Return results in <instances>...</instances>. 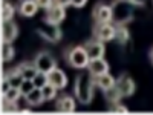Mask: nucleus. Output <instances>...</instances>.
Returning <instances> with one entry per match:
<instances>
[{
    "label": "nucleus",
    "mask_w": 153,
    "mask_h": 115,
    "mask_svg": "<svg viewBox=\"0 0 153 115\" xmlns=\"http://www.w3.org/2000/svg\"><path fill=\"white\" fill-rule=\"evenodd\" d=\"M34 65L35 68L40 71V72H46L49 74L51 71H54L57 68V61L55 58L51 55L49 52H40V54H37V57L34 58Z\"/></svg>",
    "instance_id": "obj_5"
},
{
    "label": "nucleus",
    "mask_w": 153,
    "mask_h": 115,
    "mask_svg": "<svg viewBox=\"0 0 153 115\" xmlns=\"http://www.w3.org/2000/svg\"><path fill=\"white\" fill-rule=\"evenodd\" d=\"M49 83H52L54 86H57L58 89H63V87H66L68 84V77L66 74L63 72L61 69H54V71H51L49 74Z\"/></svg>",
    "instance_id": "obj_13"
},
{
    "label": "nucleus",
    "mask_w": 153,
    "mask_h": 115,
    "mask_svg": "<svg viewBox=\"0 0 153 115\" xmlns=\"http://www.w3.org/2000/svg\"><path fill=\"white\" fill-rule=\"evenodd\" d=\"M57 109L60 112H66V114H72L75 111V101L72 97L69 95H65V97H61L58 98L57 101Z\"/></svg>",
    "instance_id": "obj_14"
},
{
    "label": "nucleus",
    "mask_w": 153,
    "mask_h": 115,
    "mask_svg": "<svg viewBox=\"0 0 153 115\" xmlns=\"http://www.w3.org/2000/svg\"><path fill=\"white\" fill-rule=\"evenodd\" d=\"M150 60H152V63H153V48H152V51H150Z\"/></svg>",
    "instance_id": "obj_35"
},
{
    "label": "nucleus",
    "mask_w": 153,
    "mask_h": 115,
    "mask_svg": "<svg viewBox=\"0 0 153 115\" xmlns=\"http://www.w3.org/2000/svg\"><path fill=\"white\" fill-rule=\"evenodd\" d=\"M94 37L100 42H110L115 38V26L109 23H97L94 26Z\"/></svg>",
    "instance_id": "obj_6"
},
{
    "label": "nucleus",
    "mask_w": 153,
    "mask_h": 115,
    "mask_svg": "<svg viewBox=\"0 0 153 115\" xmlns=\"http://www.w3.org/2000/svg\"><path fill=\"white\" fill-rule=\"evenodd\" d=\"M136 3L133 0H117L112 5V20L117 23V26L129 23L133 19V6Z\"/></svg>",
    "instance_id": "obj_2"
},
{
    "label": "nucleus",
    "mask_w": 153,
    "mask_h": 115,
    "mask_svg": "<svg viewBox=\"0 0 153 115\" xmlns=\"http://www.w3.org/2000/svg\"><path fill=\"white\" fill-rule=\"evenodd\" d=\"M34 84H35V87H38V89H42L43 86H46L48 83H49V75L46 74V72H40L38 71L37 72V75L34 77Z\"/></svg>",
    "instance_id": "obj_23"
},
{
    "label": "nucleus",
    "mask_w": 153,
    "mask_h": 115,
    "mask_svg": "<svg viewBox=\"0 0 153 115\" xmlns=\"http://www.w3.org/2000/svg\"><path fill=\"white\" fill-rule=\"evenodd\" d=\"M57 86H54L52 83H48L46 86L42 87V92H43V97L45 100H54L57 97Z\"/></svg>",
    "instance_id": "obj_22"
},
{
    "label": "nucleus",
    "mask_w": 153,
    "mask_h": 115,
    "mask_svg": "<svg viewBox=\"0 0 153 115\" xmlns=\"http://www.w3.org/2000/svg\"><path fill=\"white\" fill-rule=\"evenodd\" d=\"M35 3L38 5V8H43V9H49L51 6L54 5V0H35Z\"/></svg>",
    "instance_id": "obj_30"
},
{
    "label": "nucleus",
    "mask_w": 153,
    "mask_h": 115,
    "mask_svg": "<svg viewBox=\"0 0 153 115\" xmlns=\"http://www.w3.org/2000/svg\"><path fill=\"white\" fill-rule=\"evenodd\" d=\"M66 57H68L69 65L72 68H75V69H84V68H87L89 61H91L84 46H75V48L69 49V52L66 54Z\"/></svg>",
    "instance_id": "obj_3"
},
{
    "label": "nucleus",
    "mask_w": 153,
    "mask_h": 115,
    "mask_svg": "<svg viewBox=\"0 0 153 115\" xmlns=\"http://www.w3.org/2000/svg\"><path fill=\"white\" fill-rule=\"evenodd\" d=\"M115 86H117V89L121 92L123 97H130L135 92V81L132 80L129 74H121L115 81Z\"/></svg>",
    "instance_id": "obj_7"
},
{
    "label": "nucleus",
    "mask_w": 153,
    "mask_h": 115,
    "mask_svg": "<svg viewBox=\"0 0 153 115\" xmlns=\"http://www.w3.org/2000/svg\"><path fill=\"white\" fill-rule=\"evenodd\" d=\"M19 35V26L14 22H3L2 25V42L5 43H12Z\"/></svg>",
    "instance_id": "obj_11"
},
{
    "label": "nucleus",
    "mask_w": 153,
    "mask_h": 115,
    "mask_svg": "<svg viewBox=\"0 0 153 115\" xmlns=\"http://www.w3.org/2000/svg\"><path fill=\"white\" fill-rule=\"evenodd\" d=\"M113 112H117V114H127L129 111H127V108H126V106H123V105H118V103H115Z\"/></svg>",
    "instance_id": "obj_31"
},
{
    "label": "nucleus",
    "mask_w": 153,
    "mask_h": 115,
    "mask_svg": "<svg viewBox=\"0 0 153 115\" xmlns=\"http://www.w3.org/2000/svg\"><path fill=\"white\" fill-rule=\"evenodd\" d=\"M43 100H45L43 92H42V89H38V87H35L32 92H29L26 95V101L31 106H40L43 103Z\"/></svg>",
    "instance_id": "obj_19"
},
{
    "label": "nucleus",
    "mask_w": 153,
    "mask_h": 115,
    "mask_svg": "<svg viewBox=\"0 0 153 115\" xmlns=\"http://www.w3.org/2000/svg\"><path fill=\"white\" fill-rule=\"evenodd\" d=\"M54 3H57L63 8H68V6H71V0H54Z\"/></svg>",
    "instance_id": "obj_33"
},
{
    "label": "nucleus",
    "mask_w": 153,
    "mask_h": 115,
    "mask_svg": "<svg viewBox=\"0 0 153 115\" xmlns=\"http://www.w3.org/2000/svg\"><path fill=\"white\" fill-rule=\"evenodd\" d=\"M104 94H106V98H107L109 101H112V103H118L120 98H123V95H121V92L117 89V86H113L112 89L106 91Z\"/></svg>",
    "instance_id": "obj_25"
},
{
    "label": "nucleus",
    "mask_w": 153,
    "mask_h": 115,
    "mask_svg": "<svg viewBox=\"0 0 153 115\" xmlns=\"http://www.w3.org/2000/svg\"><path fill=\"white\" fill-rule=\"evenodd\" d=\"M94 19L97 23H109L112 20V6L100 2L94 8Z\"/></svg>",
    "instance_id": "obj_8"
},
{
    "label": "nucleus",
    "mask_w": 153,
    "mask_h": 115,
    "mask_svg": "<svg viewBox=\"0 0 153 115\" xmlns=\"http://www.w3.org/2000/svg\"><path fill=\"white\" fill-rule=\"evenodd\" d=\"M11 87H12V86H11V83H9V80H8V77L3 75V77H2V97L9 91Z\"/></svg>",
    "instance_id": "obj_29"
},
{
    "label": "nucleus",
    "mask_w": 153,
    "mask_h": 115,
    "mask_svg": "<svg viewBox=\"0 0 153 115\" xmlns=\"http://www.w3.org/2000/svg\"><path fill=\"white\" fill-rule=\"evenodd\" d=\"M115 81H117V80H115L112 75H109V74H103V75H100V77H95V84L100 86L103 92L112 89L115 86Z\"/></svg>",
    "instance_id": "obj_15"
},
{
    "label": "nucleus",
    "mask_w": 153,
    "mask_h": 115,
    "mask_svg": "<svg viewBox=\"0 0 153 115\" xmlns=\"http://www.w3.org/2000/svg\"><path fill=\"white\" fill-rule=\"evenodd\" d=\"M37 32L40 34L45 40H48L51 43H57V42H60V38H61V29L58 28V25L49 23V22H45L43 26L37 28Z\"/></svg>",
    "instance_id": "obj_4"
},
{
    "label": "nucleus",
    "mask_w": 153,
    "mask_h": 115,
    "mask_svg": "<svg viewBox=\"0 0 153 115\" xmlns=\"http://www.w3.org/2000/svg\"><path fill=\"white\" fill-rule=\"evenodd\" d=\"M19 69H20L22 75H23L26 80H34V77H35L37 72H38V69L35 68L34 63H28V61H26V63H20Z\"/></svg>",
    "instance_id": "obj_18"
},
{
    "label": "nucleus",
    "mask_w": 153,
    "mask_h": 115,
    "mask_svg": "<svg viewBox=\"0 0 153 115\" xmlns=\"http://www.w3.org/2000/svg\"><path fill=\"white\" fill-rule=\"evenodd\" d=\"M84 49L89 55V58H103L104 55V43L100 40H89L84 43Z\"/></svg>",
    "instance_id": "obj_9"
},
{
    "label": "nucleus",
    "mask_w": 153,
    "mask_h": 115,
    "mask_svg": "<svg viewBox=\"0 0 153 115\" xmlns=\"http://www.w3.org/2000/svg\"><path fill=\"white\" fill-rule=\"evenodd\" d=\"M87 3V0H71V6L74 8H83Z\"/></svg>",
    "instance_id": "obj_32"
},
{
    "label": "nucleus",
    "mask_w": 153,
    "mask_h": 115,
    "mask_svg": "<svg viewBox=\"0 0 153 115\" xmlns=\"http://www.w3.org/2000/svg\"><path fill=\"white\" fill-rule=\"evenodd\" d=\"M38 5L35 3V0H23L20 3V14L25 17H32L37 12Z\"/></svg>",
    "instance_id": "obj_16"
},
{
    "label": "nucleus",
    "mask_w": 153,
    "mask_h": 115,
    "mask_svg": "<svg viewBox=\"0 0 153 115\" xmlns=\"http://www.w3.org/2000/svg\"><path fill=\"white\" fill-rule=\"evenodd\" d=\"M95 77L91 72H81L75 80V95L81 105H89L94 98Z\"/></svg>",
    "instance_id": "obj_1"
},
{
    "label": "nucleus",
    "mask_w": 153,
    "mask_h": 115,
    "mask_svg": "<svg viewBox=\"0 0 153 115\" xmlns=\"http://www.w3.org/2000/svg\"><path fill=\"white\" fill-rule=\"evenodd\" d=\"M12 16H14V6H12L11 3H8V2H5L2 5V20L9 22L12 19Z\"/></svg>",
    "instance_id": "obj_24"
},
{
    "label": "nucleus",
    "mask_w": 153,
    "mask_h": 115,
    "mask_svg": "<svg viewBox=\"0 0 153 115\" xmlns=\"http://www.w3.org/2000/svg\"><path fill=\"white\" fill-rule=\"evenodd\" d=\"M48 12H46V19H45V22H49V23H54V25H58L60 22H63L65 20V17H66V8H63V6H60V5H57V3H54L52 6H51L49 9H46Z\"/></svg>",
    "instance_id": "obj_10"
},
{
    "label": "nucleus",
    "mask_w": 153,
    "mask_h": 115,
    "mask_svg": "<svg viewBox=\"0 0 153 115\" xmlns=\"http://www.w3.org/2000/svg\"><path fill=\"white\" fill-rule=\"evenodd\" d=\"M115 38H117L121 45L127 43V42H129V38H130L129 29H127L124 25H121V26H117V28H115Z\"/></svg>",
    "instance_id": "obj_20"
},
{
    "label": "nucleus",
    "mask_w": 153,
    "mask_h": 115,
    "mask_svg": "<svg viewBox=\"0 0 153 115\" xmlns=\"http://www.w3.org/2000/svg\"><path fill=\"white\" fill-rule=\"evenodd\" d=\"M31 112H32V111H29V109H22V111H20V114H31Z\"/></svg>",
    "instance_id": "obj_34"
},
{
    "label": "nucleus",
    "mask_w": 153,
    "mask_h": 115,
    "mask_svg": "<svg viewBox=\"0 0 153 115\" xmlns=\"http://www.w3.org/2000/svg\"><path fill=\"white\" fill-rule=\"evenodd\" d=\"M2 108H3V112H20L16 101H11L6 98H3V101H2Z\"/></svg>",
    "instance_id": "obj_27"
},
{
    "label": "nucleus",
    "mask_w": 153,
    "mask_h": 115,
    "mask_svg": "<svg viewBox=\"0 0 153 115\" xmlns=\"http://www.w3.org/2000/svg\"><path fill=\"white\" fill-rule=\"evenodd\" d=\"M87 71L94 77H100V75L109 72V65H107V61H104V58H94L89 61Z\"/></svg>",
    "instance_id": "obj_12"
},
{
    "label": "nucleus",
    "mask_w": 153,
    "mask_h": 115,
    "mask_svg": "<svg viewBox=\"0 0 153 115\" xmlns=\"http://www.w3.org/2000/svg\"><path fill=\"white\" fill-rule=\"evenodd\" d=\"M6 77H8V80H9V83H11L12 87H20L22 83H23V80H25V77L22 75L19 66L14 68V69H11V71H8L6 72Z\"/></svg>",
    "instance_id": "obj_17"
},
{
    "label": "nucleus",
    "mask_w": 153,
    "mask_h": 115,
    "mask_svg": "<svg viewBox=\"0 0 153 115\" xmlns=\"http://www.w3.org/2000/svg\"><path fill=\"white\" fill-rule=\"evenodd\" d=\"M14 58V48L11 46V43L2 42V61H11Z\"/></svg>",
    "instance_id": "obj_21"
},
{
    "label": "nucleus",
    "mask_w": 153,
    "mask_h": 115,
    "mask_svg": "<svg viewBox=\"0 0 153 115\" xmlns=\"http://www.w3.org/2000/svg\"><path fill=\"white\" fill-rule=\"evenodd\" d=\"M22 95V91H20V87H11L9 91L3 95V98L6 100H11V101H17Z\"/></svg>",
    "instance_id": "obj_28"
},
{
    "label": "nucleus",
    "mask_w": 153,
    "mask_h": 115,
    "mask_svg": "<svg viewBox=\"0 0 153 115\" xmlns=\"http://www.w3.org/2000/svg\"><path fill=\"white\" fill-rule=\"evenodd\" d=\"M34 89H35V84H34V81H32V80H26V78L23 80V83H22V86H20L22 95H25V97H26L29 92H32Z\"/></svg>",
    "instance_id": "obj_26"
}]
</instances>
